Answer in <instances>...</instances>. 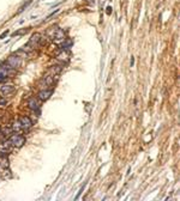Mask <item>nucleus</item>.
<instances>
[{"label": "nucleus", "mask_w": 180, "mask_h": 201, "mask_svg": "<svg viewBox=\"0 0 180 201\" xmlns=\"http://www.w3.org/2000/svg\"><path fill=\"white\" fill-rule=\"evenodd\" d=\"M40 42H41V35L40 34H34L30 37L28 44L24 46L22 48V50H23V52H25V53H28V52H30V50H33L34 48H36L38 44H40Z\"/></svg>", "instance_id": "f257e3e1"}, {"label": "nucleus", "mask_w": 180, "mask_h": 201, "mask_svg": "<svg viewBox=\"0 0 180 201\" xmlns=\"http://www.w3.org/2000/svg\"><path fill=\"white\" fill-rule=\"evenodd\" d=\"M31 126H33L31 120H30L29 117H27V116H23V117H21V119L15 123L13 129H16V131H21V129L25 131V129H29Z\"/></svg>", "instance_id": "f03ea898"}, {"label": "nucleus", "mask_w": 180, "mask_h": 201, "mask_svg": "<svg viewBox=\"0 0 180 201\" xmlns=\"http://www.w3.org/2000/svg\"><path fill=\"white\" fill-rule=\"evenodd\" d=\"M6 64H7L11 68H17V67H19L21 64H22V58H21L17 53L13 54V55H10L9 59H7V61H6Z\"/></svg>", "instance_id": "7ed1b4c3"}, {"label": "nucleus", "mask_w": 180, "mask_h": 201, "mask_svg": "<svg viewBox=\"0 0 180 201\" xmlns=\"http://www.w3.org/2000/svg\"><path fill=\"white\" fill-rule=\"evenodd\" d=\"M10 141H11V145H13L16 147H22L25 144V139L19 134H13L10 138Z\"/></svg>", "instance_id": "20e7f679"}, {"label": "nucleus", "mask_w": 180, "mask_h": 201, "mask_svg": "<svg viewBox=\"0 0 180 201\" xmlns=\"http://www.w3.org/2000/svg\"><path fill=\"white\" fill-rule=\"evenodd\" d=\"M10 73H11V67L6 64V62L0 65V82H4L10 75Z\"/></svg>", "instance_id": "39448f33"}, {"label": "nucleus", "mask_w": 180, "mask_h": 201, "mask_svg": "<svg viewBox=\"0 0 180 201\" xmlns=\"http://www.w3.org/2000/svg\"><path fill=\"white\" fill-rule=\"evenodd\" d=\"M15 90H16V87L12 84H5V85H3L1 87H0V92H1L4 96H9L11 93H13Z\"/></svg>", "instance_id": "423d86ee"}, {"label": "nucleus", "mask_w": 180, "mask_h": 201, "mask_svg": "<svg viewBox=\"0 0 180 201\" xmlns=\"http://www.w3.org/2000/svg\"><path fill=\"white\" fill-rule=\"evenodd\" d=\"M53 40H55V41H64L65 40V32H64V30L57 29L53 34Z\"/></svg>", "instance_id": "0eeeda50"}, {"label": "nucleus", "mask_w": 180, "mask_h": 201, "mask_svg": "<svg viewBox=\"0 0 180 201\" xmlns=\"http://www.w3.org/2000/svg\"><path fill=\"white\" fill-rule=\"evenodd\" d=\"M52 90H47V89H45V90H41L40 92H38V99H41V100H47L49 97H50V95H52Z\"/></svg>", "instance_id": "6e6552de"}, {"label": "nucleus", "mask_w": 180, "mask_h": 201, "mask_svg": "<svg viewBox=\"0 0 180 201\" xmlns=\"http://www.w3.org/2000/svg\"><path fill=\"white\" fill-rule=\"evenodd\" d=\"M28 107L31 109V110H38V108H40V102L36 99V98H30L29 99V102H28Z\"/></svg>", "instance_id": "1a4fd4ad"}, {"label": "nucleus", "mask_w": 180, "mask_h": 201, "mask_svg": "<svg viewBox=\"0 0 180 201\" xmlns=\"http://www.w3.org/2000/svg\"><path fill=\"white\" fill-rule=\"evenodd\" d=\"M72 40H70V39H65L64 40V43H62V48L64 49H69L71 46H72Z\"/></svg>", "instance_id": "9d476101"}, {"label": "nucleus", "mask_w": 180, "mask_h": 201, "mask_svg": "<svg viewBox=\"0 0 180 201\" xmlns=\"http://www.w3.org/2000/svg\"><path fill=\"white\" fill-rule=\"evenodd\" d=\"M10 146H11V141H10V140L4 141V143L0 144V148H1L3 151H7V150L10 148Z\"/></svg>", "instance_id": "9b49d317"}, {"label": "nucleus", "mask_w": 180, "mask_h": 201, "mask_svg": "<svg viewBox=\"0 0 180 201\" xmlns=\"http://www.w3.org/2000/svg\"><path fill=\"white\" fill-rule=\"evenodd\" d=\"M67 58H69V54L65 53V52H62L60 55H58V59L59 60H62V61H67Z\"/></svg>", "instance_id": "f8f14e48"}, {"label": "nucleus", "mask_w": 180, "mask_h": 201, "mask_svg": "<svg viewBox=\"0 0 180 201\" xmlns=\"http://www.w3.org/2000/svg\"><path fill=\"white\" fill-rule=\"evenodd\" d=\"M11 133H12V128H5V129H3V134H4L5 136L10 135Z\"/></svg>", "instance_id": "ddd939ff"}, {"label": "nucleus", "mask_w": 180, "mask_h": 201, "mask_svg": "<svg viewBox=\"0 0 180 201\" xmlns=\"http://www.w3.org/2000/svg\"><path fill=\"white\" fill-rule=\"evenodd\" d=\"M0 163H1V167H7L9 164H7V159L6 158H1V159H0Z\"/></svg>", "instance_id": "4468645a"}, {"label": "nucleus", "mask_w": 180, "mask_h": 201, "mask_svg": "<svg viewBox=\"0 0 180 201\" xmlns=\"http://www.w3.org/2000/svg\"><path fill=\"white\" fill-rule=\"evenodd\" d=\"M0 104H1V105H5V104H6V99H0Z\"/></svg>", "instance_id": "2eb2a0df"}, {"label": "nucleus", "mask_w": 180, "mask_h": 201, "mask_svg": "<svg viewBox=\"0 0 180 201\" xmlns=\"http://www.w3.org/2000/svg\"><path fill=\"white\" fill-rule=\"evenodd\" d=\"M6 35H7V31H5V32H4V34H3L1 36H0V39H4V37H5Z\"/></svg>", "instance_id": "dca6fc26"}, {"label": "nucleus", "mask_w": 180, "mask_h": 201, "mask_svg": "<svg viewBox=\"0 0 180 201\" xmlns=\"http://www.w3.org/2000/svg\"><path fill=\"white\" fill-rule=\"evenodd\" d=\"M133 64H135V59L131 58V66H133Z\"/></svg>", "instance_id": "f3484780"}, {"label": "nucleus", "mask_w": 180, "mask_h": 201, "mask_svg": "<svg viewBox=\"0 0 180 201\" xmlns=\"http://www.w3.org/2000/svg\"><path fill=\"white\" fill-rule=\"evenodd\" d=\"M111 10H112V8H111V7H107V13H108V15H109V13H111Z\"/></svg>", "instance_id": "a211bd4d"}, {"label": "nucleus", "mask_w": 180, "mask_h": 201, "mask_svg": "<svg viewBox=\"0 0 180 201\" xmlns=\"http://www.w3.org/2000/svg\"><path fill=\"white\" fill-rule=\"evenodd\" d=\"M0 131H1V128H0Z\"/></svg>", "instance_id": "6ab92c4d"}]
</instances>
